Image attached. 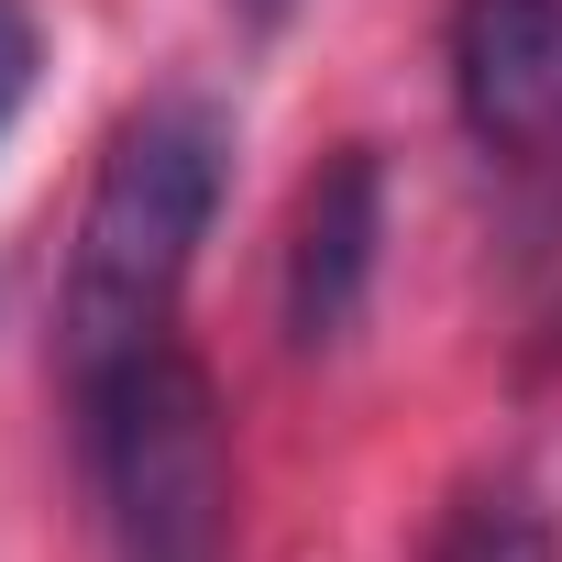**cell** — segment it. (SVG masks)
<instances>
[{
  "instance_id": "6da1fadb",
  "label": "cell",
  "mask_w": 562,
  "mask_h": 562,
  "mask_svg": "<svg viewBox=\"0 0 562 562\" xmlns=\"http://www.w3.org/2000/svg\"><path fill=\"white\" fill-rule=\"evenodd\" d=\"M221 188H232V111L221 100L166 89L111 133L89 210H78V254H67V310H56V331H67L56 353H67L78 397L111 364L166 342L188 276H199V243L221 221Z\"/></svg>"
},
{
  "instance_id": "7a4b0ae2",
  "label": "cell",
  "mask_w": 562,
  "mask_h": 562,
  "mask_svg": "<svg viewBox=\"0 0 562 562\" xmlns=\"http://www.w3.org/2000/svg\"><path fill=\"white\" fill-rule=\"evenodd\" d=\"M89 474L111 507V562H232V430L210 364L166 331L89 397Z\"/></svg>"
},
{
  "instance_id": "3957f363",
  "label": "cell",
  "mask_w": 562,
  "mask_h": 562,
  "mask_svg": "<svg viewBox=\"0 0 562 562\" xmlns=\"http://www.w3.org/2000/svg\"><path fill=\"white\" fill-rule=\"evenodd\" d=\"M375 243H386V155L342 144L310 188H299V232H288V342L331 353L375 288Z\"/></svg>"
},
{
  "instance_id": "277c9868",
  "label": "cell",
  "mask_w": 562,
  "mask_h": 562,
  "mask_svg": "<svg viewBox=\"0 0 562 562\" xmlns=\"http://www.w3.org/2000/svg\"><path fill=\"white\" fill-rule=\"evenodd\" d=\"M452 100L474 144L529 155L562 122V0H452Z\"/></svg>"
},
{
  "instance_id": "5b68a950",
  "label": "cell",
  "mask_w": 562,
  "mask_h": 562,
  "mask_svg": "<svg viewBox=\"0 0 562 562\" xmlns=\"http://www.w3.org/2000/svg\"><path fill=\"white\" fill-rule=\"evenodd\" d=\"M430 562H562V540H551V507H540L529 485H474V496L441 518Z\"/></svg>"
},
{
  "instance_id": "8992f818",
  "label": "cell",
  "mask_w": 562,
  "mask_h": 562,
  "mask_svg": "<svg viewBox=\"0 0 562 562\" xmlns=\"http://www.w3.org/2000/svg\"><path fill=\"white\" fill-rule=\"evenodd\" d=\"M34 78H45V23L23 12V0H0V133L23 122V100H34Z\"/></svg>"
},
{
  "instance_id": "52a82bcc",
  "label": "cell",
  "mask_w": 562,
  "mask_h": 562,
  "mask_svg": "<svg viewBox=\"0 0 562 562\" xmlns=\"http://www.w3.org/2000/svg\"><path fill=\"white\" fill-rule=\"evenodd\" d=\"M243 12H254V23H288V12H299V0H243Z\"/></svg>"
}]
</instances>
